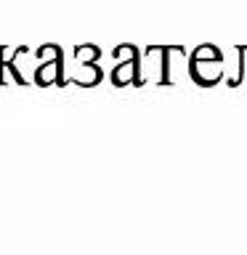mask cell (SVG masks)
I'll return each instance as SVG.
<instances>
[{"instance_id": "277c9868", "label": "cell", "mask_w": 247, "mask_h": 255, "mask_svg": "<svg viewBox=\"0 0 247 255\" xmlns=\"http://www.w3.org/2000/svg\"><path fill=\"white\" fill-rule=\"evenodd\" d=\"M75 64H80V67H91V64H99V59H101V48L99 45H77L75 51Z\"/></svg>"}, {"instance_id": "5b68a950", "label": "cell", "mask_w": 247, "mask_h": 255, "mask_svg": "<svg viewBox=\"0 0 247 255\" xmlns=\"http://www.w3.org/2000/svg\"><path fill=\"white\" fill-rule=\"evenodd\" d=\"M5 48H8V45H0V85H5V75H3V69H5V64H3Z\"/></svg>"}, {"instance_id": "6da1fadb", "label": "cell", "mask_w": 247, "mask_h": 255, "mask_svg": "<svg viewBox=\"0 0 247 255\" xmlns=\"http://www.w3.org/2000/svg\"><path fill=\"white\" fill-rule=\"evenodd\" d=\"M226 75V61L218 45L202 43L189 53V80L199 88L218 85Z\"/></svg>"}, {"instance_id": "3957f363", "label": "cell", "mask_w": 247, "mask_h": 255, "mask_svg": "<svg viewBox=\"0 0 247 255\" xmlns=\"http://www.w3.org/2000/svg\"><path fill=\"white\" fill-rule=\"evenodd\" d=\"M64 77V48L61 45H48V56L40 59L35 67V85H59Z\"/></svg>"}, {"instance_id": "7a4b0ae2", "label": "cell", "mask_w": 247, "mask_h": 255, "mask_svg": "<svg viewBox=\"0 0 247 255\" xmlns=\"http://www.w3.org/2000/svg\"><path fill=\"white\" fill-rule=\"evenodd\" d=\"M112 56L117 59L115 69H112V85L115 88H125V85H135L138 83V61H141V51L135 45H117Z\"/></svg>"}]
</instances>
